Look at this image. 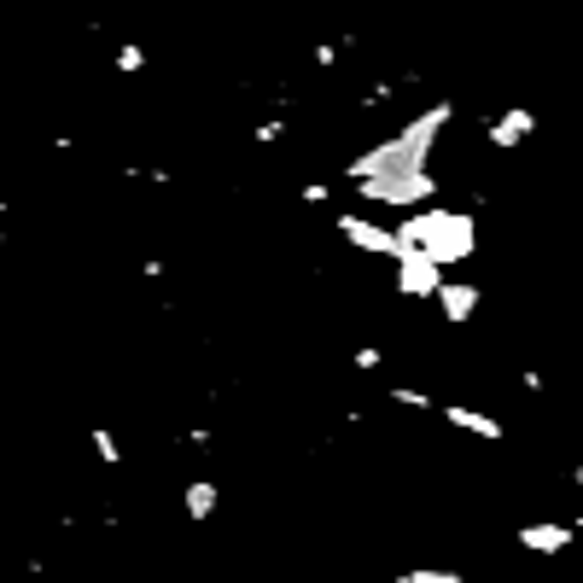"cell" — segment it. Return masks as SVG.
I'll return each instance as SVG.
<instances>
[{"label": "cell", "instance_id": "10", "mask_svg": "<svg viewBox=\"0 0 583 583\" xmlns=\"http://www.w3.org/2000/svg\"><path fill=\"white\" fill-rule=\"evenodd\" d=\"M94 455H100V467H123V444H117V432L111 426H94Z\"/></svg>", "mask_w": 583, "mask_h": 583}, {"label": "cell", "instance_id": "3", "mask_svg": "<svg viewBox=\"0 0 583 583\" xmlns=\"http://www.w3.org/2000/svg\"><path fill=\"white\" fill-rule=\"evenodd\" d=\"M333 234H339L350 251H368V257H397V240H391V228H385V222H374V216H362V210H339Z\"/></svg>", "mask_w": 583, "mask_h": 583}, {"label": "cell", "instance_id": "12", "mask_svg": "<svg viewBox=\"0 0 583 583\" xmlns=\"http://www.w3.org/2000/svg\"><path fill=\"white\" fill-rule=\"evenodd\" d=\"M350 368H356V374H379V368H385V350H379V344H356V350H350Z\"/></svg>", "mask_w": 583, "mask_h": 583}, {"label": "cell", "instance_id": "5", "mask_svg": "<svg viewBox=\"0 0 583 583\" xmlns=\"http://www.w3.org/2000/svg\"><path fill=\"white\" fill-rule=\"evenodd\" d=\"M537 135V111H525V105H502L496 117H484V140L496 146V152H514L525 140Z\"/></svg>", "mask_w": 583, "mask_h": 583}, {"label": "cell", "instance_id": "9", "mask_svg": "<svg viewBox=\"0 0 583 583\" xmlns=\"http://www.w3.org/2000/svg\"><path fill=\"white\" fill-rule=\"evenodd\" d=\"M181 508H187V519H199V525H205V519L222 508V490H216L210 479H193L187 490H181Z\"/></svg>", "mask_w": 583, "mask_h": 583}, {"label": "cell", "instance_id": "7", "mask_svg": "<svg viewBox=\"0 0 583 583\" xmlns=\"http://www.w3.org/2000/svg\"><path fill=\"white\" fill-rule=\"evenodd\" d=\"M391 263H397V292H403V298H432V292L444 286V269H438L432 257H420V251H397Z\"/></svg>", "mask_w": 583, "mask_h": 583}, {"label": "cell", "instance_id": "2", "mask_svg": "<svg viewBox=\"0 0 583 583\" xmlns=\"http://www.w3.org/2000/svg\"><path fill=\"white\" fill-rule=\"evenodd\" d=\"M350 193H356L362 205H385V210L414 216V210L438 205V175L432 170H391V175H374V181H356Z\"/></svg>", "mask_w": 583, "mask_h": 583}, {"label": "cell", "instance_id": "6", "mask_svg": "<svg viewBox=\"0 0 583 583\" xmlns=\"http://www.w3.org/2000/svg\"><path fill=\"white\" fill-rule=\"evenodd\" d=\"M572 537H578V525H572V519H531V525H519V549L537 554V560L566 554V549H572Z\"/></svg>", "mask_w": 583, "mask_h": 583}, {"label": "cell", "instance_id": "4", "mask_svg": "<svg viewBox=\"0 0 583 583\" xmlns=\"http://www.w3.org/2000/svg\"><path fill=\"white\" fill-rule=\"evenodd\" d=\"M438 420L444 426H455V432H467V438H479V444H502L508 438V426L496 420V414H484V409H473V403H455V397H438Z\"/></svg>", "mask_w": 583, "mask_h": 583}, {"label": "cell", "instance_id": "13", "mask_svg": "<svg viewBox=\"0 0 583 583\" xmlns=\"http://www.w3.org/2000/svg\"><path fill=\"white\" fill-rule=\"evenodd\" d=\"M117 70H123V76H140V70H146V47H140V41H123V47H117Z\"/></svg>", "mask_w": 583, "mask_h": 583}, {"label": "cell", "instance_id": "1", "mask_svg": "<svg viewBox=\"0 0 583 583\" xmlns=\"http://www.w3.org/2000/svg\"><path fill=\"white\" fill-rule=\"evenodd\" d=\"M391 240H397V251H420L438 269H449V263H467L479 251V222H473V210L426 205V210H414V216H397Z\"/></svg>", "mask_w": 583, "mask_h": 583}, {"label": "cell", "instance_id": "11", "mask_svg": "<svg viewBox=\"0 0 583 583\" xmlns=\"http://www.w3.org/2000/svg\"><path fill=\"white\" fill-rule=\"evenodd\" d=\"M391 403H397V409H420V414L438 409V397H432V391H420V385H391Z\"/></svg>", "mask_w": 583, "mask_h": 583}, {"label": "cell", "instance_id": "15", "mask_svg": "<svg viewBox=\"0 0 583 583\" xmlns=\"http://www.w3.org/2000/svg\"><path fill=\"white\" fill-rule=\"evenodd\" d=\"M257 146H280V140H286V117H269V123H257Z\"/></svg>", "mask_w": 583, "mask_h": 583}, {"label": "cell", "instance_id": "14", "mask_svg": "<svg viewBox=\"0 0 583 583\" xmlns=\"http://www.w3.org/2000/svg\"><path fill=\"white\" fill-rule=\"evenodd\" d=\"M309 65L333 70V65H339V41H315V47H309Z\"/></svg>", "mask_w": 583, "mask_h": 583}, {"label": "cell", "instance_id": "8", "mask_svg": "<svg viewBox=\"0 0 583 583\" xmlns=\"http://www.w3.org/2000/svg\"><path fill=\"white\" fill-rule=\"evenodd\" d=\"M479 286H473V280H449L444 275V286H438V292H432V304L444 309V327H473V315H479Z\"/></svg>", "mask_w": 583, "mask_h": 583}]
</instances>
